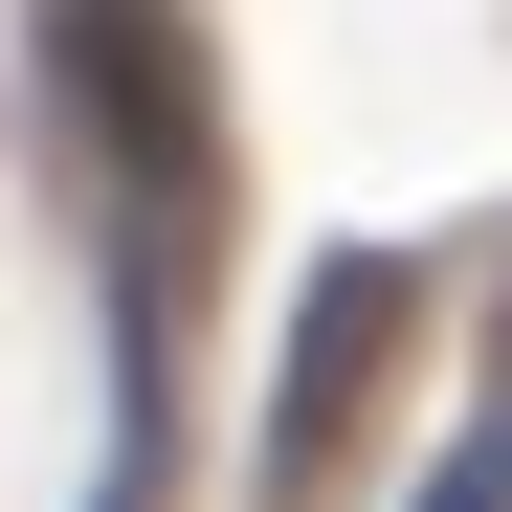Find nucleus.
Segmentation results:
<instances>
[{"label":"nucleus","instance_id":"1","mask_svg":"<svg viewBox=\"0 0 512 512\" xmlns=\"http://www.w3.org/2000/svg\"><path fill=\"white\" fill-rule=\"evenodd\" d=\"M45 90H67V134L112 156L134 268H179V223L223 201V134H201V45H179V0H45Z\"/></svg>","mask_w":512,"mask_h":512},{"label":"nucleus","instance_id":"2","mask_svg":"<svg viewBox=\"0 0 512 512\" xmlns=\"http://www.w3.org/2000/svg\"><path fill=\"white\" fill-rule=\"evenodd\" d=\"M401 334H423V268H401V245H334V268L290 290V379H268V490H290V512L357 468V423H379V379H401Z\"/></svg>","mask_w":512,"mask_h":512}]
</instances>
